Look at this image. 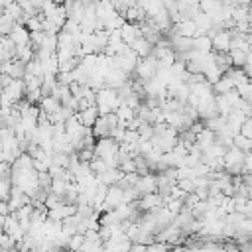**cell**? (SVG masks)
<instances>
[{
	"mask_svg": "<svg viewBox=\"0 0 252 252\" xmlns=\"http://www.w3.org/2000/svg\"><path fill=\"white\" fill-rule=\"evenodd\" d=\"M242 69H244V73H246V75H248V77L252 79V51L248 53V59H246V65H244Z\"/></svg>",
	"mask_w": 252,
	"mask_h": 252,
	"instance_id": "ab89813d",
	"label": "cell"
},
{
	"mask_svg": "<svg viewBox=\"0 0 252 252\" xmlns=\"http://www.w3.org/2000/svg\"><path fill=\"white\" fill-rule=\"evenodd\" d=\"M177 187L181 189V191H185V193H195V179H179L177 181Z\"/></svg>",
	"mask_w": 252,
	"mask_h": 252,
	"instance_id": "836d02e7",
	"label": "cell"
},
{
	"mask_svg": "<svg viewBox=\"0 0 252 252\" xmlns=\"http://www.w3.org/2000/svg\"><path fill=\"white\" fill-rule=\"evenodd\" d=\"M230 41H232V35L230 32L226 30H220L213 35V51H219V53H228L230 51Z\"/></svg>",
	"mask_w": 252,
	"mask_h": 252,
	"instance_id": "9c48e42d",
	"label": "cell"
},
{
	"mask_svg": "<svg viewBox=\"0 0 252 252\" xmlns=\"http://www.w3.org/2000/svg\"><path fill=\"white\" fill-rule=\"evenodd\" d=\"M93 134H94V138H110L112 130H110V126H108V122H106V118H104L102 114H100L98 120L94 122V126H93Z\"/></svg>",
	"mask_w": 252,
	"mask_h": 252,
	"instance_id": "ffe728a7",
	"label": "cell"
},
{
	"mask_svg": "<svg viewBox=\"0 0 252 252\" xmlns=\"http://www.w3.org/2000/svg\"><path fill=\"white\" fill-rule=\"evenodd\" d=\"M0 2H2V10H4V8H8L10 4H14L16 0H0Z\"/></svg>",
	"mask_w": 252,
	"mask_h": 252,
	"instance_id": "7bdbcfd3",
	"label": "cell"
},
{
	"mask_svg": "<svg viewBox=\"0 0 252 252\" xmlns=\"http://www.w3.org/2000/svg\"><path fill=\"white\" fill-rule=\"evenodd\" d=\"M140 6L148 14V18H156L159 12L165 10V6H163L161 0H140Z\"/></svg>",
	"mask_w": 252,
	"mask_h": 252,
	"instance_id": "ac0fdd59",
	"label": "cell"
},
{
	"mask_svg": "<svg viewBox=\"0 0 252 252\" xmlns=\"http://www.w3.org/2000/svg\"><path fill=\"white\" fill-rule=\"evenodd\" d=\"M240 134H244L246 138L252 140V118H246V122L242 124V132Z\"/></svg>",
	"mask_w": 252,
	"mask_h": 252,
	"instance_id": "74e56055",
	"label": "cell"
},
{
	"mask_svg": "<svg viewBox=\"0 0 252 252\" xmlns=\"http://www.w3.org/2000/svg\"><path fill=\"white\" fill-rule=\"evenodd\" d=\"M124 203V189L120 185H110L108 187V195H106V201L102 205V213L106 211H114L116 207H120Z\"/></svg>",
	"mask_w": 252,
	"mask_h": 252,
	"instance_id": "277c9868",
	"label": "cell"
},
{
	"mask_svg": "<svg viewBox=\"0 0 252 252\" xmlns=\"http://www.w3.org/2000/svg\"><path fill=\"white\" fill-rule=\"evenodd\" d=\"M120 32H122V39H124V43H128V45H132L138 37H142V30H140L138 24H130V22H126V24L120 28Z\"/></svg>",
	"mask_w": 252,
	"mask_h": 252,
	"instance_id": "4fadbf2b",
	"label": "cell"
},
{
	"mask_svg": "<svg viewBox=\"0 0 252 252\" xmlns=\"http://www.w3.org/2000/svg\"><path fill=\"white\" fill-rule=\"evenodd\" d=\"M148 252H169L167 242H154L148 246Z\"/></svg>",
	"mask_w": 252,
	"mask_h": 252,
	"instance_id": "8d00e7d4",
	"label": "cell"
},
{
	"mask_svg": "<svg viewBox=\"0 0 252 252\" xmlns=\"http://www.w3.org/2000/svg\"><path fill=\"white\" fill-rule=\"evenodd\" d=\"M213 89H215V94H226L228 91L236 89V83H234V79H232L228 73H224V75L213 85Z\"/></svg>",
	"mask_w": 252,
	"mask_h": 252,
	"instance_id": "e0dca14e",
	"label": "cell"
},
{
	"mask_svg": "<svg viewBox=\"0 0 252 252\" xmlns=\"http://www.w3.org/2000/svg\"><path fill=\"white\" fill-rule=\"evenodd\" d=\"M205 126H207L209 130H213L215 134H220V132H224V130H226L228 122H226V118H224V116H217V118L207 120V122H205Z\"/></svg>",
	"mask_w": 252,
	"mask_h": 252,
	"instance_id": "603a6c76",
	"label": "cell"
},
{
	"mask_svg": "<svg viewBox=\"0 0 252 252\" xmlns=\"http://www.w3.org/2000/svg\"><path fill=\"white\" fill-rule=\"evenodd\" d=\"M59 205H61V197L55 195V193H49L47 199H45V207H47V211H49V209H55V207H59Z\"/></svg>",
	"mask_w": 252,
	"mask_h": 252,
	"instance_id": "e575fe53",
	"label": "cell"
},
{
	"mask_svg": "<svg viewBox=\"0 0 252 252\" xmlns=\"http://www.w3.org/2000/svg\"><path fill=\"white\" fill-rule=\"evenodd\" d=\"M211 209H213V205H211V203H209V199H207V201H199V203L191 209V213H193V217H195V219H203Z\"/></svg>",
	"mask_w": 252,
	"mask_h": 252,
	"instance_id": "4316f807",
	"label": "cell"
},
{
	"mask_svg": "<svg viewBox=\"0 0 252 252\" xmlns=\"http://www.w3.org/2000/svg\"><path fill=\"white\" fill-rule=\"evenodd\" d=\"M83 242H85V234H75V236H71V240H69V250L71 252H79L81 250V246H83Z\"/></svg>",
	"mask_w": 252,
	"mask_h": 252,
	"instance_id": "d6a6232c",
	"label": "cell"
},
{
	"mask_svg": "<svg viewBox=\"0 0 252 252\" xmlns=\"http://www.w3.org/2000/svg\"><path fill=\"white\" fill-rule=\"evenodd\" d=\"M130 252H148V246H146V244H138V242H134Z\"/></svg>",
	"mask_w": 252,
	"mask_h": 252,
	"instance_id": "60d3db41",
	"label": "cell"
},
{
	"mask_svg": "<svg viewBox=\"0 0 252 252\" xmlns=\"http://www.w3.org/2000/svg\"><path fill=\"white\" fill-rule=\"evenodd\" d=\"M73 215H77V205H69V203H61L59 207L47 211V219H51V220H61V222H63L65 219L73 217Z\"/></svg>",
	"mask_w": 252,
	"mask_h": 252,
	"instance_id": "ba28073f",
	"label": "cell"
},
{
	"mask_svg": "<svg viewBox=\"0 0 252 252\" xmlns=\"http://www.w3.org/2000/svg\"><path fill=\"white\" fill-rule=\"evenodd\" d=\"M14 26H16V22H14L8 14L2 12V16H0V33H2V35H10L12 30H14Z\"/></svg>",
	"mask_w": 252,
	"mask_h": 252,
	"instance_id": "484cf974",
	"label": "cell"
},
{
	"mask_svg": "<svg viewBox=\"0 0 252 252\" xmlns=\"http://www.w3.org/2000/svg\"><path fill=\"white\" fill-rule=\"evenodd\" d=\"M220 0H201L199 2V6H201V10L203 12H207V14H211L215 8H217V4H219Z\"/></svg>",
	"mask_w": 252,
	"mask_h": 252,
	"instance_id": "d590c367",
	"label": "cell"
},
{
	"mask_svg": "<svg viewBox=\"0 0 252 252\" xmlns=\"http://www.w3.org/2000/svg\"><path fill=\"white\" fill-rule=\"evenodd\" d=\"M248 10H250V6H234V10H232L234 22H236V24L248 22Z\"/></svg>",
	"mask_w": 252,
	"mask_h": 252,
	"instance_id": "f1b7e54d",
	"label": "cell"
},
{
	"mask_svg": "<svg viewBox=\"0 0 252 252\" xmlns=\"http://www.w3.org/2000/svg\"><path fill=\"white\" fill-rule=\"evenodd\" d=\"M130 47H132V49L138 53V57H140V59L150 57V55H152V51H154V45H152V43H150L146 37H138V39H136V41H134Z\"/></svg>",
	"mask_w": 252,
	"mask_h": 252,
	"instance_id": "d6986e66",
	"label": "cell"
},
{
	"mask_svg": "<svg viewBox=\"0 0 252 252\" xmlns=\"http://www.w3.org/2000/svg\"><path fill=\"white\" fill-rule=\"evenodd\" d=\"M136 191L140 193V199L144 195H150V193H158V173H148V175H142L136 183Z\"/></svg>",
	"mask_w": 252,
	"mask_h": 252,
	"instance_id": "5b68a950",
	"label": "cell"
},
{
	"mask_svg": "<svg viewBox=\"0 0 252 252\" xmlns=\"http://www.w3.org/2000/svg\"><path fill=\"white\" fill-rule=\"evenodd\" d=\"M215 98H217V106H219V114L226 118V116H228V114L232 112V104L228 102V98H226V94H217Z\"/></svg>",
	"mask_w": 252,
	"mask_h": 252,
	"instance_id": "cb8c5ba5",
	"label": "cell"
},
{
	"mask_svg": "<svg viewBox=\"0 0 252 252\" xmlns=\"http://www.w3.org/2000/svg\"><path fill=\"white\" fill-rule=\"evenodd\" d=\"M77 116H79V120H81L83 126L93 128L94 122H96L98 116H100V110H98V106H91V108H87V110H83V112H77Z\"/></svg>",
	"mask_w": 252,
	"mask_h": 252,
	"instance_id": "9a60e30c",
	"label": "cell"
},
{
	"mask_svg": "<svg viewBox=\"0 0 252 252\" xmlns=\"http://www.w3.org/2000/svg\"><path fill=\"white\" fill-rule=\"evenodd\" d=\"M120 96H118V91L114 89H100L96 91V106L100 110V114H108V112H116L120 108Z\"/></svg>",
	"mask_w": 252,
	"mask_h": 252,
	"instance_id": "7a4b0ae2",
	"label": "cell"
},
{
	"mask_svg": "<svg viewBox=\"0 0 252 252\" xmlns=\"http://www.w3.org/2000/svg\"><path fill=\"white\" fill-rule=\"evenodd\" d=\"M171 32L177 35H183V37H197V26L193 20H183V22L175 24L171 28Z\"/></svg>",
	"mask_w": 252,
	"mask_h": 252,
	"instance_id": "7c38bea8",
	"label": "cell"
},
{
	"mask_svg": "<svg viewBox=\"0 0 252 252\" xmlns=\"http://www.w3.org/2000/svg\"><path fill=\"white\" fill-rule=\"evenodd\" d=\"M161 207H165V199L159 193H150V195H144L142 199H138V209L140 211L150 213V211H158Z\"/></svg>",
	"mask_w": 252,
	"mask_h": 252,
	"instance_id": "8992f818",
	"label": "cell"
},
{
	"mask_svg": "<svg viewBox=\"0 0 252 252\" xmlns=\"http://www.w3.org/2000/svg\"><path fill=\"white\" fill-rule=\"evenodd\" d=\"M193 22H195V26H197V37H199V35H207V33L213 30V18H211L207 12H203V10L195 16Z\"/></svg>",
	"mask_w": 252,
	"mask_h": 252,
	"instance_id": "8fae6325",
	"label": "cell"
},
{
	"mask_svg": "<svg viewBox=\"0 0 252 252\" xmlns=\"http://www.w3.org/2000/svg\"><path fill=\"white\" fill-rule=\"evenodd\" d=\"M12 81H14V79H12L8 73H2V75H0V85H2V89L10 87V85H12Z\"/></svg>",
	"mask_w": 252,
	"mask_h": 252,
	"instance_id": "f35d334b",
	"label": "cell"
},
{
	"mask_svg": "<svg viewBox=\"0 0 252 252\" xmlns=\"http://www.w3.org/2000/svg\"><path fill=\"white\" fill-rule=\"evenodd\" d=\"M234 146H236L238 150H242L244 154H250V152H252V140H250V138H246L244 134L234 136Z\"/></svg>",
	"mask_w": 252,
	"mask_h": 252,
	"instance_id": "83f0119b",
	"label": "cell"
},
{
	"mask_svg": "<svg viewBox=\"0 0 252 252\" xmlns=\"http://www.w3.org/2000/svg\"><path fill=\"white\" fill-rule=\"evenodd\" d=\"M230 57H232V65L238 67V69H242L246 65L248 53H244V51H230Z\"/></svg>",
	"mask_w": 252,
	"mask_h": 252,
	"instance_id": "1f68e13d",
	"label": "cell"
},
{
	"mask_svg": "<svg viewBox=\"0 0 252 252\" xmlns=\"http://www.w3.org/2000/svg\"><path fill=\"white\" fill-rule=\"evenodd\" d=\"M138 61H140V57H138V53H136L132 47H128L124 53H118V55H114V65H116L120 71H124L128 77H130L132 73H136Z\"/></svg>",
	"mask_w": 252,
	"mask_h": 252,
	"instance_id": "3957f363",
	"label": "cell"
},
{
	"mask_svg": "<svg viewBox=\"0 0 252 252\" xmlns=\"http://www.w3.org/2000/svg\"><path fill=\"white\" fill-rule=\"evenodd\" d=\"M248 219H252V217H248Z\"/></svg>",
	"mask_w": 252,
	"mask_h": 252,
	"instance_id": "ee69618b",
	"label": "cell"
},
{
	"mask_svg": "<svg viewBox=\"0 0 252 252\" xmlns=\"http://www.w3.org/2000/svg\"><path fill=\"white\" fill-rule=\"evenodd\" d=\"M246 156L242 150H238L236 146L228 148L224 154V171L232 173V175H240L246 173Z\"/></svg>",
	"mask_w": 252,
	"mask_h": 252,
	"instance_id": "6da1fadb",
	"label": "cell"
},
{
	"mask_svg": "<svg viewBox=\"0 0 252 252\" xmlns=\"http://www.w3.org/2000/svg\"><path fill=\"white\" fill-rule=\"evenodd\" d=\"M91 169H93V173L98 177V175H102L106 169H110L108 165H106V161L102 159V158H94L93 161H91Z\"/></svg>",
	"mask_w": 252,
	"mask_h": 252,
	"instance_id": "4dcf8cb0",
	"label": "cell"
},
{
	"mask_svg": "<svg viewBox=\"0 0 252 252\" xmlns=\"http://www.w3.org/2000/svg\"><path fill=\"white\" fill-rule=\"evenodd\" d=\"M53 165H59V167L69 169V165H71V154L55 152V154H53Z\"/></svg>",
	"mask_w": 252,
	"mask_h": 252,
	"instance_id": "f546056e",
	"label": "cell"
},
{
	"mask_svg": "<svg viewBox=\"0 0 252 252\" xmlns=\"http://www.w3.org/2000/svg\"><path fill=\"white\" fill-rule=\"evenodd\" d=\"M122 177H124V173H122L120 167H110V169H106L102 175H98V181L110 187V185H118Z\"/></svg>",
	"mask_w": 252,
	"mask_h": 252,
	"instance_id": "2e32d148",
	"label": "cell"
},
{
	"mask_svg": "<svg viewBox=\"0 0 252 252\" xmlns=\"http://www.w3.org/2000/svg\"><path fill=\"white\" fill-rule=\"evenodd\" d=\"M24 83H26V93H30V91H37V89H41V85H43V77H35V75H26L24 77Z\"/></svg>",
	"mask_w": 252,
	"mask_h": 252,
	"instance_id": "d4e9b609",
	"label": "cell"
},
{
	"mask_svg": "<svg viewBox=\"0 0 252 252\" xmlns=\"http://www.w3.org/2000/svg\"><path fill=\"white\" fill-rule=\"evenodd\" d=\"M215 142H217V134H215L213 130L205 128L203 132H199V134H197V142H195V146H197L201 152H207Z\"/></svg>",
	"mask_w": 252,
	"mask_h": 252,
	"instance_id": "5bb4252c",
	"label": "cell"
},
{
	"mask_svg": "<svg viewBox=\"0 0 252 252\" xmlns=\"http://www.w3.org/2000/svg\"><path fill=\"white\" fill-rule=\"evenodd\" d=\"M244 215H246V217H252V197L246 201V207H244Z\"/></svg>",
	"mask_w": 252,
	"mask_h": 252,
	"instance_id": "b9f144b4",
	"label": "cell"
},
{
	"mask_svg": "<svg viewBox=\"0 0 252 252\" xmlns=\"http://www.w3.org/2000/svg\"><path fill=\"white\" fill-rule=\"evenodd\" d=\"M2 73H8L12 79H24L28 75V65L20 59L2 61Z\"/></svg>",
	"mask_w": 252,
	"mask_h": 252,
	"instance_id": "52a82bcc",
	"label": "cell"
},
{
	"mask_svg": "<svg viewBox=\"0 0 252 252\" xmlns=\"http://www.w3.org/2000/svg\"><path fill=\"white\" fill-rule=\"evenodd\" d=\"M10 39L16 43V45H30L32 43V32L26 28V26H20L16 24L12 33H10Z\"/></svg>",
	"mask_w": 252,
	"mask_h": 252,
	"instance_id": "30bf717a",
	"label": "cell"
},
{
	"mask_svg": "<svg viewBox=\"0 0 252 252\" xmlns=\"http://www.w3.org/2000/svg\"><path fill=\"white\" fill-rule=\"evenodd\" d=\"M39 108H41L47 116H53V114L61 108V102H59L55 96H43L41 102H39Z\"/></svg>",
	"mask_w": 252,
	"mask_h": 252,
	"instance_id": "44dd1931",
	"label": "cell"
},
{
	"mask_svg": "<svg viewBox=\"0 0 252 252\" xmlns=\"http://www.w3.org/2000/svg\"><path fill=\"white\" fill-rule=\"evenodd\" d=\"M193 49H197L201 53H213V37H209V35L193 37Z\"/></svg>",
	"mask_w": 252,
	"mask_h": 252,
	"instance_id": "7402d4cb",
	"label": "cell"
}]
</instances>
